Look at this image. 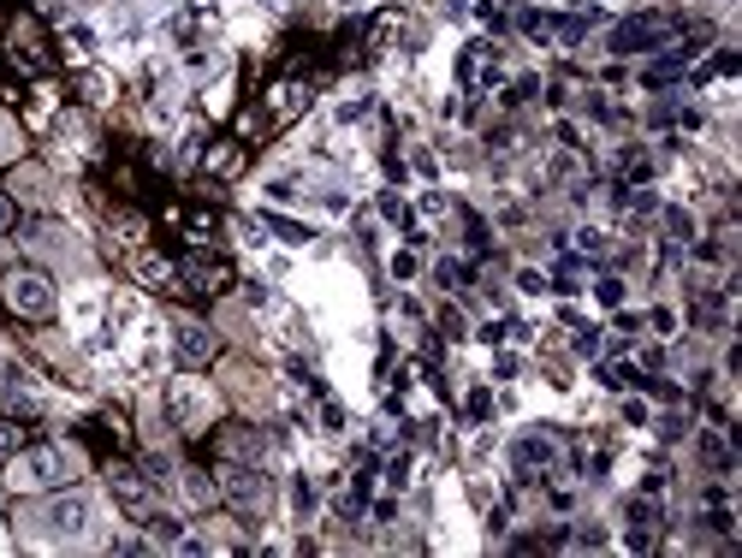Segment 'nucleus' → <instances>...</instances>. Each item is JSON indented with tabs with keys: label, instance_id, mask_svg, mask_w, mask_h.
<instances>
[{
	"label": "nucleus",
	"instance_id": "32",
	"mask_svg": "<svg viewBox=\"0 0 742 558\" xmlns=\"http://www.w3.org/2000/svg\"><path fill=\"white\" fill-rule=\"evenodd\" d=\"M387 481H392V487H404V481H410V458H392V469H387Z\"/></svg>",
	"mask_w": 742,
	"mask_h": 558
},
{
	"label": "nucleus",
	"instance_id": "2",
	"mask_svg": "<svg viewBox=\"0 0 742 558\" xmlns=\"http://www.w3.org/2000/svg\"><path fill=\"white\" fill-rule=\"evenodd\" d=\"M0 303H7L19 321H48L60 298H54V279H48L42 268H12L7 279H0Z\"/></svg>",
	"mask_w": 742,
	"mask_h": 558
},
{
	"label": "nucleus",
	"instance_id": "31",
	"mask_svg": "<svg viewBox=\"0 0 742 558\" xmlns=\"http://www.w3.org/2000/svg\"><path fill=\"white\" fill-rule=\"evenodd\" d=\"M12 220H19V208H12V197L0 190V232H12Z\"/></svg>",
	"mask_w": 742,
	"mask_h": 558
},
{
	"label": "nucleus",
	"instance_id": "7",
	"mask_svg": "<svg viewBox=\"0 0 742 558\" xmlns=\"http://www.w3.org/2000/svg\"><path fill=\"white\" fill-rule=\"evenodd\" d=\"M559 458H564V446H559V434H547V428H534V434H523V440L511 446V464L523 469V476H534V469H559Z\"/></svg>",
	"mask_w": 742,
	"mask_h": 558
},
{
	"label": "nucleus",
	"instance_id": "6",
	"mask_svg": "<svg viewBox=\"0 0 742 558\" xmlns=\"http://www.w3.org/2000/svg\"><path fill=\"white\" fill-rule=\"evenodd\" d=\"M7 54L19 60L24 72H48V66H54V54H48V37H42V24H37V19H19V24H12Z\"/></svg>",
	"mask_w": 742,
	"mask_h": 558
},
{
	"label": "nucleus",
	"instance_id": "16",
	"mask_svg": "<svg viewBox=\"0 0 742 558\" xmlns=\"http://www.w3.org/2000/svg\"><path fill=\"white\" fill-rule=\"evenodd\" d=\"M220 451H227L232 464H262L268 458V446H262V434H244V428H232L227 440H220Z\"/></svg>",
	"mask_w": 742,
	"mask_h": 558
},
{
	"label": "nucleus",
	"instance_id": "17",
	"mask_svg": "<svg viewBox=\"0 0 742 558\" xmlns=\"http://www.w3.org/2000/svg\"><path fill=\"white\" fill-rule=\"evenodd\" d=\"M0 405H7V416H37V392L24 387V375H12L7 387H0Z\"/></svg>",
	"mask_w": 742,
	"mask_h": 558
},
{
	"label": "nucleus",
	"instance_id": "13",
	"mask_svg": "<svg viewBox=\"0 0 742 558\" xmlns=\"http://www.w3.org/2000/svg\"><path fill=\"white\" fill-rule=\"evenodd\" d=\"M172 416H179V428H191V434H202V422H209V398H202L191 380H179V387H172Z\"/></svg>",
	"mask_w": 742,
	"mask_h": 558
},
{
	"label": "nucleus",
	"instance_id": "18",
	"mask_svg": "<svg viewBox=\"0 0 742 558\" xmlns=\"http://www.w3.org/2000/svg\"><path fill=\"white\" fill-rule=\"evenodd\" d=\"M298 108H309V83H280L273 90V119H291Z\"/></svg>",
	"mask_w": 742,
	"mask_h": 558
},
{
	"label": "nucleus",
	"instance_id": "11",
	"mask_svg": "<svg viewBox=\"0 0 742 558\" xmlns=\"http://www.w3.org/2000/svg\"><path fill=\"white\" fill-rule=\"evenodd\" d=\"M660 522H665V511H660V499H630V552H648L653 547V535H660Z\"/></svg>",
	"mask_w": 742,
	"mask_h": 558
},
{
	"label": "nucleus",
	"instance_id": "34",
	"mask_svg": "<svg viewBox=\"0 0 742 558\" xmlns=\"http://www.w3.org/2000/svg\"><path fill=\"white\" fill-rule=\"evenodd\" d=\"M321 422H327V428H344V410L333 405V398H327V405H321Z\"/></svg>",
	"mask_w": 742,
	"mask_h": 558
},
{
	"label": "nucleus",
	"instance_id": "24",
	"mask_svg": "<svg viewBox=\"0 0 742 558\" xmlns=\"http://www.w3.org/2000/svg\"><path fill=\"white\" fill-rule=\"evenodd\" d=\"M422 273V256L417 250H399V256H392V279H399V286H404V279H417Z\"/></svg>",
	"mask_w": 742,
	"mask_h": 558
},
{
	"label": "nucleus",
	"instance_id": "25",
	"mask_svg": "<svg viewBox=\"0 0 742 558\" xmlns=\"http://www.w3.org/2000/svg\"><path fill=\"white\" fill-rule=\"evenodd\" d=\"M594 298H600V309H618V303H624V279H600V286H594Z\"/></svg>",
	"mask_w": 742,
	"mask_h": 558
},
{
	"label": "nucleus",
	"instance_id": "35",
	"mask_svg": "<svg viewBox=\"0 0 742 558\" xmlns=\"http://www.w3.org/2000/svg\"><path fill=\"white\" fill-rule=\"evenodd\" d=\"M0 155H7V126H0Z\"/></svg>",
	"mask_w": 742,
	"mask_h": 558
},
{
	"label": "nucleus",
	"instance_id": "5",
	"mask_svg": "<svg viewBox=\"0 0 742 558\" xmlns=\"http://www.w3.org/2000/svg\"><path fill=\"white\" fill-rule=\"evenodd\" d=\"M499 78H505V66H499V48L493 42H470V48H463V60H458V83H463V90H493V83Z\"/></svg>",
	"mask_w": 742,
	"mask_h": 558
},
{
	"label": "nucleus",
	"instance_id": "27",
	"mask_svg": "<svg viewBox=\"0 0 742 558\" xmlns=\"http://www.w3.org/2000/svg\"><path fill=\"white\" fill-rule=\"evenodd\" d=\"M362 113H369V96H351V101H339V119H344V126H351V119H362Z\"/></svg>",
	"mask_w": 742,
	"mask_h": 558
},
{
	"label": "nucleus",
	"instance_id": "9",
	"mask_svg": "<svg viewBox=\"0 0 742 558\" xmlns=\"http://www.w3.org/2000/svg\"><path fill=\"white\" fill-rule=\"evenodd\" d=\"M42 522H48L60 540H78L83 529H90V499H83V494H60V499L42 511Z\"/></svg>",
	"mask_w": 742,
	"mask_h": 558
},
{
	"label": "nucleus",
	"instance_id": "21",
	"mask_svg": "<svg viewBox=\"0 0 742 558\" xmlns=\"http://www.w3.org/2000/svg\"><path fill=\"white\" fill-rule=\"evenodd\" d=\"M184 494H191L197 505H214V499H220V487L202 476V469H184Z\"/></svg>",
	"mask_w": 742,
	"mask_h": 558
},
{
	"label": "nucleus",
	"instance_id": "20",
	"mask_svg": "<svg viewBox=\"0 0 742 558\" xmlns=\"http://www.w3.org/2000/svg\"><path fill=\"white\" fill-rule=\"evenodd\" d=\"M268 220V232L280 238V243H291V250H298V243H309V226H298V220H285V215H262Z\"/></svg>",
	"mask_w": 742,
	"mask_h": 558
},
{
	"label": "nucleus",
	"instance_id": "19",
	"mask_svg": "<svg viewBox=\"0 0 742 558\" xmlns=\"http://www.w3.org/2000/svg\"><path fill=\"white\" fill-rule=\"evenodd\" d=\"M701 458L719 469V476H731L736 458H731V446H724V434H701Z\"/></svg>",
	"mask_w": 742,
	"mask_h": 558
},
{
	"label": "nucleus",
	"instance_id": "3",
	"mask_svg": "<svg viewBox=\"0 0 742 558\" xmlns=\"http://www.w3.org/2000/svg\"><path fill=\"white\" fill-rule=\"evenodd\" d=\"M671 37H678V19L671 12H635V19H624L612 30V54H653V48H671Z\"/></svg>",
	"mask_w": 742,
	"mask_h": 558
},
{
	"label": "nucleus",
	"instance_id": "4",
	"mask_svg": "<svg viewBox=\"0 0 742 558\" xmlns=\"http://www.w3.org/2000/svg\"><path fill=\"white\" fill-rule=\"evenodd\" d=\"M220 499L227 505H238V511H255V505L268 499V481H262V464H220Z\"/></svg>",
	"mask_w": 742,
	"mask_h": 558
},
{
	"label": "nucleus",
	"instance_id": "1",
	"mask_svg": "<svg viewBox=\"0 0 742 558\" xmlns=\"http://www.w3.org/2000/svg\"><path fill=\"white\" fill-rule=\"evenodd\" d=\"M78 476V458H72V451H66V446H19V451H12V487H19V494H42V487H66V481H72Z\"/></svg>",
	"mask_w": 742,
	"mask_h": 558
},
{
	"label": "nucleus",
	"instance_id": "8",
	"mask_svg": "<svg viewBox=\"0 0 742 558\" xmlns=\"http://www.w3.org/2000/svg\"><path fill=\"white\" fill-rule=\"evenodd\" d=\"M179 279L191 291H202V298H214V291L232 286V261H220V256H184L179 261Z\"/></svg>",
	"mask_w": 742,
	"mask_h": 558
},
{
	"label": "nucleus",
	"instance_id": "22",
	"mask_svg": "<svg viewBox=\"0 0 742 558\" xmlns=\"http://www.w3.org/2000/svg\"><path fill=\"white\" fill-rule=\"evenodd\" d=\"M24 446V428L12 422V416H0V464H12V451Z\"/></svg>",
	"mask_w": 742,
	"mask_h": 558
},
{
	"label": "nucleus",
	"instance_id": "23",
	"mask_svg": "<svg viewBox=\"0 0 742 558\" xmlns=\"http://www.w3.org/2000/svg\"><path fill=\"white\" fill-rule=\"evenodd\" d=\"M434 279H440L445 291H463V286H470V268H463V261H440Z\"/></svg>",
	"mask_w": 742,
	"mask_h": 558
},
{
	"label": "nucleus",
	"instance_id": "14",
	"mask_svg": "<svg viewBox=\"0 0 742 558\" xmlns=\"http://www.w3.org/2000/svg\"><path fill=\"white\" fill-rule=\"evenodd\" d=\"M689 54H695V48H671V54L648 60V66H642V83H648V90H665V83H678L683 66H689Z\"/></svg>",
	"mask_w": 742,
	"mask_h": 558
},
{
	"label": "nucleus",
	"instance_id": "30",
	"mask_svg": "<svg viewBox=\"0 0 742 558\" xmlns=\"http://www.w3.org/2000/svg\"><path fill=\"white\" fill-rule=\"evenodd\" d=\"M576 351H582V357L600 351V333H594V327H582V333H576Z\"/></svg>",
	"mask_w": 742,
	"mask_h": 558
},
{
	"label": "nucleus",
	"instance_id": "10",
	"mask_svg": "<svg viewBox=\"0 0 742 558\" xmlns=\"http://www.w3.org/2000/svg\"><path fill=\"white\" fill-rule=\"evenodd\" d=\"M172 351H179L184 369H202L214 357V333L202 321H172Z\"/></svg>",
	"mask_w": 742,
	"mask_h": 558
},
{
	"label": "nucleus",
	"instance_id": "15",
	"mask_svg": "<svg viewBox=\"0 0 742 558\" xmlns=\"http://www.w3.org/2000/svg\"><path fill=\"white\" fill-rule=\"evenodd\" d=\"M131 268H137V279H143V286H154V291L179 279V268H172L167 256H154V250H137V256H131Z\"/></svg>",
	"mask_w": 742,
	"mask_h": 558
},
{
	"label": "nucleus",
	"instance_id": "12",
	"mask_svg": "<svg viewBox=\"0 0 742 558\" xmlns=\"http://www.w3.org/2000/svg\"><path fill=\"white\" fill-rule=\"evenodd\" d=\"M113 494H119V505H126V511L131 517H149L154 511V494H149V481L143 476H137V469H126V464H113Z\"/></svg>",
	"mask_w": 742,
	"mask_h": 558
},
{
	"label": "nucleus",
	"instance_id": "33",
	"mask_svg": "<svg viewBox=\"0 0 742 558\" xmlns=\"http://www.w3.org/2000/svg\"><path fill=\"white\" fill-rule=\"evenodd\" d=\"M517 286H523V291H547V279L534 273V268H523V273H517Z\"/></svg>",
	"mask_w": 742,
	"mask_h": 558
},
{
	"label": "nucleus",
	"instance_id": "29",
	"mask_svg": "<svg viewBox=\"0 0 742 558\" xmlns=\"http://www.w3.org/2000/svg\"><path fill=\"white\" fill-rule=\"evenodd\" d=\"M665 226L678 232V243H689V215H678V208H665Z\"/></svg>",
	"mask_w": 742,
	"mask_h": 558
},
{
	"label": "nucleus",
	"instance_id": "28",
	"mask_svg": "<svg viewBox=\"0 0 742 558\" xmlns=\"http://www.w3.org/2000/svg\"><path fill=\"white\" fill-rule=\"evenodd\" d=\"M576 250H582V256H600V250H606V238L589 226V232H576Z\"/></svg>",
	"mask_w": 742,
	"mask_h": 558
},
{
	"label": "nucleus",
	"instance_id": "26",
	"mask_svg": "<svg viewBox=\"0 0 742 558\" xmlns=\"http://www.w3.org/2000/svg\"><path fill=\"white\" fill-rule=\"evenodd\" d=\"M184 226H191V238H197V243H209V238H214V215H191Z\"/></svg>",
	"mask_w": 742,
	"mask_h": 558
}]
</instances>
